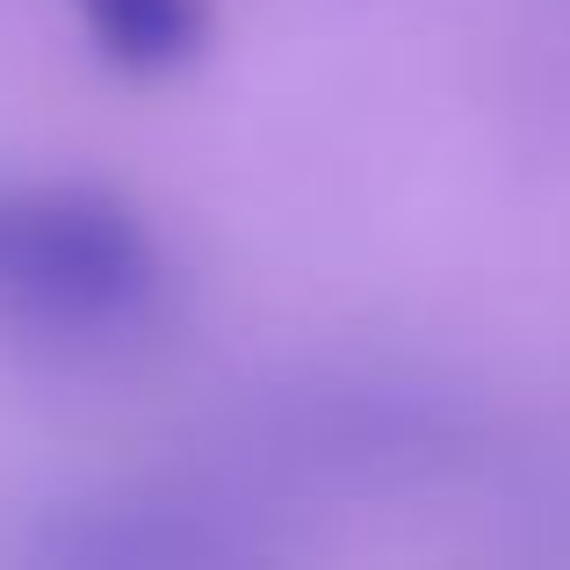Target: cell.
<instances>
[{
  "label": "cell",
  "mask_w": 570,
  "mask_h": 570,
  "mask_svg": "<svg viewBox=\"0 0 570 570\" xmlns=\"http://www.w3.org/2000/svg\"><path fill=\"white\" fill-rule=\"evenodd\" d=\"M145 282V238L116 203L87 195H0V296L87 304Z\"/></svg>",
  "instance_id": "cell-1"
},
{
  "label": "cell",
  "mask_w": 570,
  "mask_h": 570,
  "mask_svg": "<svg viewBox=\"0 0 570 570\" xmlns=\"http://www.w3.org/2000/svg\"><path fill=\"white\" fill-rule=\"evenodd\" d=\"M95 51L124 72H174L203 51L209 8L203 0H72Z\"/></svg>",
  "instance_id": "cell-2"
}]
</instances>
